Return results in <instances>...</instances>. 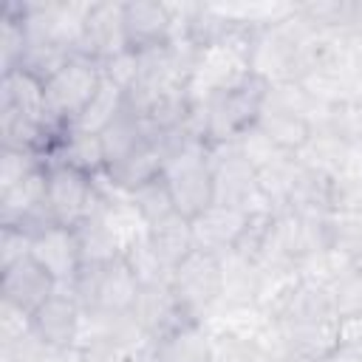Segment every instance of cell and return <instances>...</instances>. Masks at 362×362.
<instances>
[{"label":"cell","mask_w":362,"mask_h":362,"mask_svg":"<svg viewBox=\"0 0 362 362\" xmlns=\"http://www.w3.org/2000/svg\"><path fill=\"white\" fill-rule=\"evenodd\" d=\"M68 288L79 300L85 317H124L133 314L144 286L130 263L119 255L99 266H82Z\"/></svg>","instance_id":"cell-1"},{"label":"cell","mask_w":362,"mask_h":362,"mask_svg":"<svg viewBox=\"0 0 362 362\" xmlns=\"http://www.w3.org/2000/svg\"><path fill=\"white\" fill-rule=\"evenodd\" d=\"M161 175L170 187L175 212L187 221L201 215L215 204V181H212V158L204 141H189L173 150L164 158Z\"/></svg>","instance_id":"cell-2"},{"label":"cell","mask_w":362,"mask_h":362,"mask_svg":"<svg viewBox=\"0 0 362 362\" xmlns=\"http://www.w3.org/2000/svg\"><path fill=\"white\" fill-rule=\"evenodd\" d=\"M170 291L189 320L201 322L209 317L215 305H221L223 294V260L209 252H189L167 277Z\"/></svg>","instance_id":"cell-3"},{"label":"cell","mask_w":362,"mask_h":362,"mask_svg":"<svg viewBox=\"0 0 362 362\" xmlns=\"http://www.w3.org/2000/svg\"><path fill=\"white\" fill-rule=\"evenodd\" d=\"M102 79H105L102 65L76 51L48 82H42L48 107H51V116L57 119V124L71 127L79 119V113L88 107V102L96 96Z\"/></svg>","instance_id":"cell-4"},{"label":"cell","mask_w":362,"mask_h":362,"mask_svg":"<svg viewBox=\"0 0 362 362\" xmlns=\"http://www.w3.org/2000/svg\"><path fill=\"white\" fill-rule=\"evenodd\" d=\"M102 187L99 178H90L62 161H48V187L45 201L54 223L59 226H79L85 218H90L102 204Z\"/></svg>","instance_id":"cell-5"},{"label":"cell","mask_w":362,"mask_h":362,"mask_svg":"<svg viewBox=\"0 0 362 362\" xmlns=\"http://www.w3.org/2000/svg\"><path fill=\"white\" fill-rule=\"evenodd\" d=\"M209 158H212L215 204L238 206L246 212H263L266 209V204L260 198V187H257V170L235 150L232 141L209 147Z\"/></svg>","instance_id":"cell-6"},{"label":"cell","mask_w":362,"mask_h":362,"mask_svg":"<svg viewBox=\"0 0 362 362\" xmlns=\"http://www.w3.org/2000/svg\"><path fill=\"white\" fill-rule=\"evenodd\" d=\"M31 334L51 351L65 354L74 351L82 328H85V311L79 305V300L74 297V291L68 286H59L31 317H28Z\"/></svg>","instance_id":"cell-7"},{"label":"cell","mask_w":362,"mask_h":362,"mask_svg":"<svg viewBox=\"0 0 362 362\" xmlns=\"http://www.w3.org/2000/svg\"><path fill=\"white\" fill-rule=\"evenodd\" d=\"M76 51L96 59L99 65L130 51L124 34V3H90Z\"/></svg>","instance_id":"cell-8"},{"label":"cell","mask_w":362,"mask_h":362,"mask_svg":"<svg viewBox=\"0 0 362 362\" xmlns=\"http://www.w3.org/2000/svg\"><path fill=\"white\" fill-rule=\"evenodd\" d=\"M124 34H127V48L136 54L173 45L178 40L175 8L153 0L124 3Z\"/></svg>","instance_id":"cell-9"},{"label":"cell","mask_w":362,"mask_h":362,"mask_svg":"<svg viewBox=\"0 0 362 362\" xmlns=\"http://www.w3.org/2000/svg\"><path fill=\"white\" fill-rule=\"evenodd\" d=\"M57 288H59V283L31 255L0 272L3 305H11L14 311H20L25 317H31Z\"/></svg>","instance_id":"cell-10"},{"label":"cell","mask_w":362,"mask_h":362,"mask_svg":"<svg viewBox=\"0 0 362 362\" xmlns=\"http://www.w3.org/2000/svg\"><path fill=\"white\" fill-rule=\"evenodd\" d=\"M31 257L59 283L71 286L82 272V255L76 243V232L71 226H45L31 235Z\"/></svg>","instance_id":"cell-11"},{"label":"cell","mask_w":362,"mask_h":362,"mask_svg":"<svg viewBox=\"0 0 362 362\" xmlns=\"http://www.w3.org/2000/svg\"><path fill=\"white\" fill-rule=\"evenodd\" d=\"M249 215L252 212L238 209V206H226V204L206 206L201 215H195L189 221L195 249L209 252V255H218V257L235 252V246H238V240H240V235L246 229Z\"/></svg>","instance_id":"cell-12"},{"label":"cell","mask_w":362,"mask_h":362,"mask_svg":"<svg viewBox=\"0 0 362 362\" xmlns=\"http://www.w3.org/2000/svg\"><path fill=\"white\" fill-rule=\"evenodd\" d=\"M255 127L274 147H280L283 153L300 156L317 124L308 116H303V113H297V110H291V107L269 99V93H266V102H263V107H260V113L255 119Z\"/></svg>","instance_id":"cell-13"},{"label":"cell","mask_w":362,"mask_h":362,"mask_svg":"<svg viewBox=\"0 0 362 362\" xmlns=\"http://www.w3.org/2000/svg\"><path fill=\"white\" fill-rule=\"evenodd\" d=\"M48 161H62V164H68V167H74V170H79V173H85L90 178H102L105 170H107L102 139L93 136V133L74 130V127H68L57 139Z\"/></svg>","instance_id":"cell-14"},{"label":"cell","mask_w":362,"mask_h":362,"mask_svg":"<svg viewBox=\"0 0 362 362\" xmlns=\"http://www.w3.org/2000/svg\"><path fill=\"white\" fill-rule=\"evenodd\" d=\"M206 362H277L272 348L260 342L257 334H249L235 325H221L209 334Z\"/></svg>","instance_id":"cell-15"},{"label":"cell","mask_w":362,"mask_h":362,"mask_svg":"<svg viewBox=\"0 0 362 362\" xmlns=\"http://www.w3.org/2000/svg\"><path fill=\"white\" fill-rule=\"evenodd\" d=\"M147 229V238H150V246L153 252L158 255V260L164 263L167 272H173L189 252H195V240H192V226L187 218H181L178 212L153 223V226H144Z\"/></svg>","instance_id":"cell-16"},{"label":"cell","mask_w":362,"mask_h":362,"mask_svg":"<svg viewBox=\"0 0 362 362\" xmlns=\"http://www.w3.org/2000/svg\"><path fill=\"white\" fill-rule=\"evenodd\" d=\"M105 74V71H102ZM127 107V102H124V90L116 85V82H110L107 76L102 79V85H99V90H96V96L88 102V107L79 113V119L71 124L74 130H82V133H93V136H102L116 119H119V113Z\"/></svg>","instance_id":"cell-17"},{"label":"cell","mask_w":362,"mask_h":362,"mask_svg":"<svg viewBox=\"0 0 362 362\" xmlns=\"http://www.w3.org/2000/svg\"><path fill=\"white\" fill-rule=\"evenodd\" d=\"M127 204L133 206V212L139 215V221L144 226H153V223L175 215V204H173L170 187H167L161 173L156 178L144 181L141 187H136L133 192H127Z\"/></svg>","instance_id":"cell-18"},{"label":"cell","mask_w":362,"mask_h":362,"mask_svg":"<svg viewBox=\"0 0 362 362\" xmlns=\"http://www.w3.org/2000/svg\"><path fill=\"white\" fill-rule=\"evenodd\" d=\"M331 300L337 317H359L362 314V266L348 263L331 283Z\"/></svg>","instance_id":"cell-19"},{"label":"cell","mask_w":362,"mask_h":362,"mask_svg":"<svg viewBox=\"0 0 362 362\" xmlns=\"http://www.w3.org/2000/svg\"><path fill=\"white\" fill-rule=\"evenodd\" d=\"M31 255V235L20 226H0V272Z\"/></svg>","instance_id":"cell-20"}]
</instances>
